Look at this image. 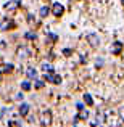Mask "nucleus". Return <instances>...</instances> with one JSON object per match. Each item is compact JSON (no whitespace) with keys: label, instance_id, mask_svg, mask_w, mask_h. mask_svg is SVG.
Returning a JSON list of instances; mask_svg holds the SVG:
<instances>
[{"label":"nucleus","instance_id":"f257e3e1","mask_svg":"<svg viewBox=\"0 0 124 127\" xmlns=\"http://www.w3.org/2000/svg\"><path fill=\"white\" fill-rule=\"evenodd\" d=\"M45 81L53 82V84H60V82H61V77H60V76L52 74V71H47L45 72Z\"/></svg>","mask_w":124,"mask_h":127},{"label":"nucleus","instance_id":"f03ea898","mask_svg":"<svg viewBox=\"0 0 124 127\" xmlns=\"http://www.w3.org/2000/svg\"><path fill=\"white\" fill-rule=\"evenodd\" d=\"M50 122H52V114H50V111H42V114H41V124L42 126H48Z\"/></svg>","mask_w":124,"mask_h":127},{"label":"nucleus","instance_id":"7ed1b4c3","mask_svg":"<svg viewBox=\"0 0 124 127\" xmlns=\"http://www.w3.org/2000/svg\"><path fill=\"white\" fill-rule=\"evenodd\" d=\"M87 40H89V43L92 47H97L100 43V39H98V35H97V34H87Z\"/></svg>","mask_w":124,"mask_h":127},{"label":"nucleus","instance_id":"20e7f679","mask_svg":"<svg viewBox=\"0 0 124 127\" xmlns=\"http://www.w3.org/2000/svg\"><path fill=\"white\" fill-rule=\"evenodd\" d=\"M63 11H65L63 5H60V3H53V15H55V16H61Z\"/></svg>","mask_w":124,"mask_h":127},{"label":"nucleus","instance_id":"39448f33","mask_svg":"<svg viewBox=\"0 0 124 127\" xmlns=\"http://www.w3.org/2000/svg\"><path fill=\"white\" fill-rule=\"evenodd\" d=\"M19 113H21V116H26L29 113V105H26V103H23L21 106H19Z\"/></svg>","mask_w":124,"mask_h":127},{"label":"nucleus","instance_id":"423d86ee","mask_svg":"<svg viewBox=\"0 0 124 127\" xmlns=\"http://www.w3.org/2000/svg\"><path fill=\"white\" fill-rule=\"evenodd\" d=\"M18 5H19V2H18V0H11L10 3H6V5H5V8H8V10H15Z\"/></svg>","mask_w":124,"mask_h":127},{"label":"nucleus","instance_id":"0eeeda50","mask_svg":"<svg viewBox=\"0 0 124 127\" xmlns=\"http://www.w3.org/2000/svg\"><path fill=\"white\" fill-rule=\"evenodd\" d=\"M121 42H115V47H113V48H111V53H115V55H116V53H119V52H121Z\"/></svg>","mask_w":124,"mask_h":127},{"label":"nucleus","instance_id":"6e6552de","mask_svg":"<svg viewBox=\"0 0 124 127\" xmlns=\"http://www.w3.org/2000/svg\"><path fill=\"white\" fill-rule=\"evenodd\" d=\"M26 74H28V77H31V79H34L36 76H37V71L36 69H32V68H29L28 71H26Z\"/></svg>","mask_w":124,"mask_h":127},{"label":"nucleus","instance_id":"1a4fd4ad","mask_svg":"<svg viewBox=\"0 0 124 127\" xmlns=\"http://www.w3.org/2000/svg\"><path fill=\"white\" fill-rule=\"evenodd\" d=\"M39 13H41V18H45V16L48 15V8H47V6H42Z\"/></svg>","mask_w":124,"mask_h":127},{"label":"nucleus","instance_id":"9d476101","mask_svg":"<svg viewBox=\"0 0 124 127\" xmlns=\"http://www.w3.org/2000/svg\"><path fill=\"white\" fill-rule=\"evenodd\" d=\"M84 101H85L87 105H92V103H93V100H92V96H90L89 93H85V95H84Z\"/></svg>","mask_w":124,"mask_h":127},{"label":"nucleus","instance_id":"9b49d317","mask_svg":"<svg viewBox=\"0 0 124 127\" xmlns=\"http://www.w3.org/2000/svg\"><path fill=\"white\" fill-rule=\"evenodd\" d=\"M42 69L43 71H53V68H52V64H48V63H42Z\"/></svg>","mask_w":124,"mask_h":127},{"label":"nucleus","instance_id":"f8f14e48","mask_svg":"<svg viewBox=\"0 0 124 127\" xmlns=\"http://www.w3.org/2000/svg\"><path fill=\"white\" fill-rule=\"evenodd\" d=\"M21 87H23L24 90H29V89H31V84H29V82L26 81V82H23V84H21Z\"/></svg>","mask_w":124,"mask_h":127},{"label":"nucleus","instance_id":"ddd939ff","mask_svg":"<svg viewBox=\"0 0 124 127\" xmlns=\"http://www.w3.org/2000/svg\"><path fill=\"white\" fill-rule=\"evenodd\" d=\"M87 116H89V113H87V111H82V113H81V116H78V118H82V119H87Z\"/></svg>","mask_w":124,"mask_h":127},{"label":"nucleus","instance_id":"4468645a","mask_svg":"<svg viewBox=\"0 0 124 127\" xmlns=\"http://www.w3.org/2000/svg\"><path fill=\"white\" fill-rule=\"evenodd\" d=\"M36 87H37V89L43 87V81H36Z\"/></svg>","mask_w":124,"mask_h":127},{"label":"nucleus","instance_id":"2eb2a0df","mask_svg":"<svg viewBox=\"0 0 124 127\" xmlns=\"http://www.w3.org/2000/svg\"><path fill=\"white\" fill-rule=\"evenodd\" d=\"M26 37H28V39H36V34H32V32H28V34H26Z\"/></svg>","mask_w":124,"mask_h":127}]
</instances>
